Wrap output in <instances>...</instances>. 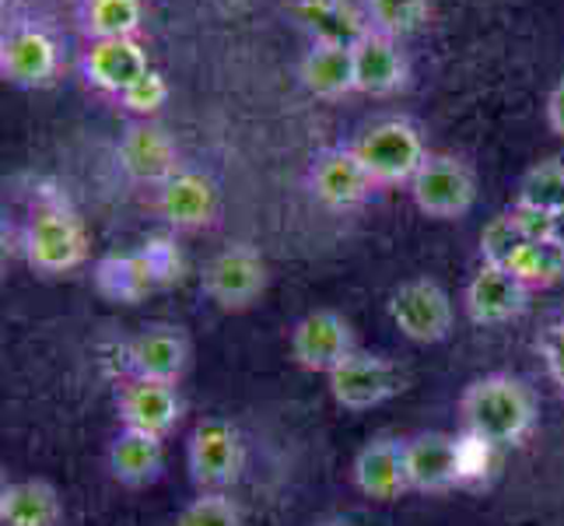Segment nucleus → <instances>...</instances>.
Wrapping results in <instances>:
<instances>
[{
	"label": "nucleus",
	"mask_w": 564,
	"mask_h": 526,
	"mask_svg": "<svg viewBox=\"0 0 564 526\" xmlns=\"http://www.w3.org/2000/svg\"><path fill=\"white\" fill-rule=\"evenodd\" d=\"M459 418L466 436L498 446L522 442L536 425V397L533 389L516 376H484L474 379L459 397Z\"/></svg>",
	"instance_id": "nucleus-1"
},
{
	"label": "nucleus",
	"mask_w": 564,
	"mask_h": 526,
	"mask_svg": "<svg viewBox=\"0 0 564 526\" xmlns=\"http://www.w3.org/2000/svg\"><path fill=\"white\" fill-rule=\"evenodd\" d=\"M22 249L29 267L39 275H64L88 260V232L64 201L46 197L29 214Z\"/></svg>",
	"instance_id": "nucleus-2"
},
{
	"label": "nucleus",
	"mask_w": 564,
	"mask_h": 526,
	"mask_svg": "<svg viewBox=\"0 0 564 526\" xmlns=\"http://www.w3.org/2000/svg\"><path fill=\"white\" fill-rule=\"evenodd\" d=\"M351 148L358 151V159L372 172V180L379 186H400V183L411 186L417 169L432 154L424 148L421 130L411 120H382L376 127H368Z\"/></svg>",
	"instance_id": "nucleus-3"
},
{
	"label": "nucleus",
	"mask_w": 564,
	"mask_h": 526,
	"mask_svg": "<svg viewBox=\"0 0 564 526\" xmlns=\"http://www.w3.org/2000/svg\"><path fill=\"white\" fill-rule=\"evenodd\" d=\"M411 197L427 218L456 222L470 214L477 201V175L456 154H427V162L411 180Z\"/></svg>",
	"instance_id": "nucleus-4"
},
{
	"label": "nucleus",
	"mask_w": 564,
	"mask_h": 526,
	"mask_svg": "<svg viewBox=\"0 0 564 526\" xmlns=\"http://www.w3.org/2000/svg\"><path fill=\"white\" fill-rule=\"evenodd\" d=\"M246 463V446L239 428L221 418H207L193 428L186 466L200 492H225L239 481Z\"/></svg>",
	"instance_id": "nucleus-5"
},
{
	"label": "nucleus",
	"mask_w": 564,
	"mask_h": 526,
	"mask_svg": "<svg viewBox=\"0 0 564 526\" xmlns=\"http://www.w3.org/2000/svg\"><path fill=\"white\" fill-rule=\"evenodd\" d=\"M204 296L225 309V313H242L252 302H260L267 291V260L260 257V249H252L249 243L225 246L218 257L204 267L200 278Z\"/></svg>",
	"instance_id": "nucleus-6"
},
{
	"label": "nucleus",
	"mask_w": 564,
	"mask_h": 526,
	"mask_svg": "<svg viewBox=\"0 0 564 526\" xmlns=\"http://www.w3.org/2000/svg\"><path fill=\"white\" fill-rule=\"evenodd\" d=\"M389 320L414 344H438L453 330V299L432 278L403 281L389 296Z\"/></svg>",
	"instance_id": "nucleus-7"
},
{
	"label": "nucleus",
	"mask_w": 564,
	"mask_h": 526,
	"mask_svg": "<svg viewBox=\"0 0 564 526\" xmlns=\"http://www.w3.org/2000/svg\"><path fill=\"white\" fill-rule=\"evenodd\" d=\"M329 379V397H334L344 411H372V407L393 400L403 389V376L393 362L372 351H355L351 358H344Z\"/></svg>",
	"instance_id": "nucleus-8"
},
{
	"label": "nucleus",
	"mask_w": 564,
	"mask_h": 526,
	"mask_svg": "<svg viewBox=\"0 0 564 526\" xmlns=\"http://www.w3.org/2000/svg\"><path fill=\"white\" fill-rule=\"evenodd\" d=\"M61 74V46L43 25H14L0 43V77L14 88H50Z\"/></svg>",
	"instance_id": "nucleus-9"
},
{
	"label": "nucleus",
	"mask_w": 564,
	"mask_h": 526,
	"mask_svg": "<svg viewBox=\"0 0 564 526\" xmlns=\"http://www.w3.org/2000/svg\"><path fill=\"white\" fill-rule=\"evenodd\" d=\"M308 190L329 211H355L372 197L379 183L365 169L355 148H326L308 169Z\"/></svg>",
	"instance_id": "nucleus-10"
},
{
	"label": "nucleus",
	"mask_w": 564,
	"mask_h": 526,
	"mask_svg": "<svg viewBox=\"0 0 564 526\" xmlns=\"http://www.w3.org/2000/svg\"><path fill=\"white\" fill-rule=\"evenodd\" d=\"M358 351L355 330L334 309H316L291 330V358L305 373H334V368Z\"/></svg>",
	"instance_id": "nucleus-11"
},
{
	"label": "nucleus",
	"mask_w": 564,
	"mask_h": 526,
	"mask_svg": "<svg viewBox=\"0 0 564 526\" xmlns=\"http://www.w3.org/2000/svg\"><path fill=\"white\" fill-rule=\"evenodd\" d=\"M463 309L477 326L512 323L530 309V288L522 285L509 267L480 264V270L463 291Z\"/></svg>",
	"instance_id": "nucleus-12"
},
{
	"label": "nucleus",
	"mask_w": 564,
	"mask_h": 526,
	"mask_svg": "<svg viewBox=\"0 0 564 526\" xmlns=\"http://www.w3.org/2000/svg\"><path fill=\"white\" fill-rule=\"evenodd\" d=\"M116 411H120L123 428L133 432H148L165 439L172 428L183 418V397L176 383H159V379H141L133 376L123 383L120 400H116Z\"/></svg>",
	"instance_id": "nucleus-13"
},
{
	"label": "nucleus",
	"mask_w": 564,
	"mask_h": 526,
	"mask_svg": "<svg viewBox=\"0 0 564 526\" xmlns=\"http://www.w3.org/2000/svg\"><path fill=\"white\" fill-rule=\"evenodd\" d=\"M116 159H120V169L130 180L141 186H162L176 172H183L176 144L154 124H130L120 144H116Z\"/></svg>",
	"instance_id": "nucleus-14"
},
{
	"label": "nucleus",
	"mask_w": 564,
	"mask_h": 526,
	"mask_svg": "<svg viewBox=\"0 0 564 526\" xmlns=\"http://www.w3.org/2000/svg\"><path fill=\"white\" fill-rule=\"evenodd\" d=\"M406 481L411 492L438 495L463 484V460H459V439L445 432H424L406 439Z\"/></svg>",
	"instance_id": "nucleus-15"
},
{
	"label": "nucleus",
	"mask_w": 564,
	"mask_h": 526,
	"mask_svg": "<svg viewBox=\"0 0 564 526\" xmlns=\"http://www.w3.org/2000/svg\"><path fill=\"white\" fill-rule=\"evenodd\" d=\"M406 82H411V61H406L400 39L372 29L355 46V92L386 99V95L406 88Z\"/></svg>",
	"instance_id": "nucleus-16"
},
{
	"label": "nucleus",
	"mask_w": 564,
	"mask_h": 526,
	"mask_svg": "<svg viewBox=\"0 0 564 526\" xmlns=\"http://www.w3.org/2000/svg\"><path fill=\"white\" fill-rule=\"evenodd\" d=\"M148 71V50L138 39H99V43H88L82 56L85 82L106 95H116V99Z\"/></svg>",
	"instance_id": "nucleus-17"
},
{
	"label": "nucleus",
	"mask_w": 564,
	"mask_h": 526,
	"mask_svg": "<svg viewBox=\"0 0 564 526\" xmlns=\"http://www.w3.org/2000/svg\"><path fill=\"white\" fill-rule=\"evenodd\" d=\"M127 365H130V373L141 379L180 383L189 365V341L180 326H169V323L144 326L141 334L127 344Z\"/></svg>",
	"instance_id": "nucleus-18"
},
{
	"label": "nucleus",
	"mask_w": 564,
	"mask_h": 526,
	"mask_svg": "<svg viewBox=\"0 0 564 526\" xmlns=\"http://www.w3.org/2000/svg\"><path fill=\"white\" fill-rule=\"evenodd\" d=\"M154 207H159L162 222H169L172 228H204L214 222V211H218V190H214V180L204 172L183 169L172 175L169 183L159 186V197H154Z\"/></svg>",
	"instance_id": "nucleus-19"
},
{
	"label": "nucleus",
	"mask_w": 564,
	"mask_h": 526,
	"mask_svg": "<svg viewBox=\"0 0 564 526\" xmlns=\"http://www.w3.org/2000/svg\"><path fill=\"white\" fill-rule=\"evenodd\" d=\"M403 446L406 442H400L393 436H379L361 446L355 457V484L361 495L376 498V502H393L403 492H411Z\"/></svg>",
	"instance_id": "nucleus-20"
},
{
	"label": "nucleus",
	"mask_w": 564,
	"mask_h": 526,
	"mask_svg": "<svg viewBox=\"0 0 564 526\" xmlns=\"http://www.w3.org/2000/svg\"><path fill=\"white\" fill-rule=\"evenodd\" d=\"M295 11L305 32L313 35V43L355 50L361 39L372 32L365 11H358L351 0H299Z\"/></svg>",
	"instance_id": "nucleus-21"
},
{
	"label": "nucleus",
	"mask_w": 564,
	"mask_h": 526,
	"mask_svg": "<svg viewBox=\"0 0 564 526\" xmlns=\"http://www.w3.org/2000/svg\"><path fill=\"white\" fill-rule=\"evenodd\" d=\"M64 498L50 481L25 477L0 492V526H61Z\"/></svg>",
	"instance_id": "nucleus-22"
},
{
	"label": "nucleus",
	"mask_w": 564,
	"mask_h": 526,
	"mask_svg": "<svg viewBox=\"0 0 564 526\" xmlns=\"http://www.w3.org/2000/svg\"><path fill=\"white\" fill-rule=\"evenodd\" d=\"M162 466H165V439L159 436L123 428L109 446V471L116 481L127 484V489L154 484L162 477Z\"/></svg>",
	"instance_id": "nucleus-23"
},
{
	"label": "nucleus",
	"mask_w": 564,
	"mask_h": 526,
	"mask_svg": "<svg viewBox=\"0 0 564 526\" xmlns=\"http://www.w3.org/2000/svg\"><path fill=\"white\" fill-rule=\"evenodd\" d=\"M299 77L316 99H326V103L344 99V95L355 92V50L313 43L302 56Z\"/></svg>",
	"instance_id": "nucleus-24"
},
{
	"label": "nucleus",
	"mask_w": 564,
	"mask_h": 526,
	"mask_svg": "<svg viewBox=\"0 0 564 526\" xmlns=\"http://www.w3.org/2000/svg\"><path fill=\"white\" fill-rule=\"evenodd\" d=\"M77 22L88 43L99 39H138L144 25L141 0H77Z\"/></svg>",
	"instance_id": "nucleus-25"
},
{
	"label": "nucleus",
	"mask_w": 564,
	"mask_h": 526,
	"mask_svg": "<svg viewBox=\"0 0 564 526\" xmlns=\"http://www.w3.org/2000/svg\"><path fill=\"white\" fill-rule=\"evenodd\" d=\"M95 288L102 291L109 302H141L154 288L151 267L144 264L141 249L133 253H109L95 264Z\"/></svg>",
	"instance_id": "nucleus-26"
},
{
	"label": "nucleus",
	"mask_w": 564,
	"mask_h": 526,
	"mask_svg": "<svg viewBox=\"0 0 564 526\" xmlns=\"http://www.w3.org/2000/svg\"><path fill=\"white\" fill-rule=\"evenodd\" d=\"M509 270L533 288H551L564 281V236L554 239H536V243H522L516 249V257L509 260Z\"/></svg>",
	"instance_id": "nucleus-27"
},
{
	"label": "nucleus",
	"mask_w": 564,
	"mask_h": 526,
	"mask_svg": "<svg viewBox=\"0 0 564 526\" xmlns=\"http://www.w3.org/2000/svg\"><path fill=\"white\" fill-rule=\"evenodd\" d=\"M361 11L376 32L406 39L427 25V18H432V0H361Z\"/></svg>",
	"instance_id": "nucleus-28"
},
{
	"label": "nucleus",
	"mask_w": 564,
	"mask_h": 526,
	"mask_svg": "<svg viewBox=\"0 0 564 526\" xmlns=\"http://www.w3.org/2000/svg\"><path fill=\"white\" fill-rule=\"evenodd\" d=\"M519 207H533V211H547L557 214L564 204V162L561 159H547L533 165L527 175H522L519 193H516Z\"/></svg>",
	"instance_id": "nucleus-29"
},
{
	"label": "nucleus",
	"mask_w": 564,
	"mask_h": 526,
	"mask_svg": "<svg viewBox=\"0 0 564 526\" xmlns=\"http://www.w3.org/2000/svg\"><path fill=\"white\" fill-rule=\"evenodd\" d=\"M522 243H527V236H522V228H519L516 214L509 207V211L495 214V218L484 225V232H480V260L509 267V260L516 257V249Z\"/></svg>",
	"instance_id": "nucleus-30"
},
{
	"label": "nucleus",
	"mask_w": 564,
	"mask_h": 526,
	"mask_svg": "<svg viewBox=\"0 0 564 526\" xmlns=\"http://www.w3.org/2000/svg\"><path fill=\"white\" fill-rule=\"evenodd\" d=\"M176 526H242V513L225 492H200L180 513Z\"/></svg>",
	"instance_id": "nucleus-31"
},
{
	"label": "nucleus",
	"mask_w": 564,
	"mask_h": 526,
	"mask_svg": "<svg viewBox=\"0 0 564 526\" xmlns=\"http://www.w3.org/2000/svg\"><path fill=\"white\" fill-rule=\"evenodd\" d=\"M165 103H169V82L159 71H148L144 77H138V82L120 95V106L127 112H138V116H154Z\"/></svg>",
	"instance_id": "nucleus-32"
},
{
	"label": "nucleus",
	"mask_w": 564,
	"mask_h": 526,
	"mask_svg": "<svg viewBox=\"0 0 564 526\" xmlns=\"http://www.w3.org/2000/svg\"><path fill=\"white\" fill-rule=\"evenodd\" d=\"M141 257L151 267L154 285H165L172 278H180L183 260H180V249H176V243H172V239H148L141 246Z\"/></svg>",
	"instance_id": "nucleus-33"
},
{
	"label": "nucleus",
	"mask_w": 564,
	"mask_h": 526,
	"mask_svg": "<svg viewBox=\"0 0 564 526\" xmlns=\"http://www.w3.org/2000/svg\"><path fill=\"white\" fill-rule=\"evenodd\" d=\"M540 355H543V365H547V376L564 394V320H557V323H551L547 330H543Z\"/></svg>",
	"instance_id": "nucleus-34"
},
{
	"label": "nucleus",
	"mask_w": 564,
	"mask_h": 526,
	"mask_svg": "<svg viewBox=\"0 0 564 526\" xmlns=\"http://www.w3.org/2000/svg\"><path fill=\"white\" fill-rule=\"evenodd\" d=\"M512 214L522 228V236L527 243H536V239H554L561 236V225H557V214H547V211H533V207H519L512 204Z\"/></svg>",
	"instance_id": "nucleus-35"
},
{
	"label": "nucleus",
	"mask_w": 564,
	"mask_h": 526,
	"mask_svg": "<svg viewBox=\"0 0 564 526\" xmlns=\"http://www.w3.org/2000/svg\"><path fill=\"white\" fill-rule=\"evenodd\" d=\"M547 127L564 141V74L557 77V85L547 95Z\"/></svg>",
	"instance_id": "nucleus-36"
},
{
	"label": "nucleus",
	"mask_w": 564,
	"mask_h": 526,
	"mask_svg": "<svg viewBox=\"0 0 564 526\" xmlns=\"http://www.w3.org/2000/svg\"><path fill=\"white\" fill-rule=\"evenodd\" d=\"M557 225H561V236H564V204H561V211H557Z\"/></svg>",
	"instance_id": "nucleus-37"
}]
</instances>
